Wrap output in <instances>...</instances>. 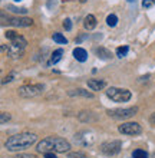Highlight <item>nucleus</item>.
I'll use <instances>...</instances> for the list:
<instances>
[{
	"instance_id": "f257e3e1",
	"label": "nucleus",
	"mask_w": 155,
	"mask_h": 158,
	"mask_svg": "<svg viewBox=\"0 0 155 158\" xmlns=\"http://www.w3.org/2000/svg\"><path fill=\"white\" fill-rule=\"evenodd\" d=\"M38 141V135L33 132H22L16 134L13 137L7 138V141L4 142V147L7 151H23L26 148H29Z\"/></svg>"
},
{
	"instance_id": "f03ea898",
	"label": "nucleus",
	"mask_w": 155,
	"mask_h": 158,
	"mask_svg": "<svg viewBox=\"0 0 155 158\" xmlns=\"http://www.w3.org/2000/svg\"><path fill=\"white\" fill-rule=\"evenodd\" d=\"M38 152H67L71 150V144L59 137H47L38 144Z\"/></svg>"
},
{
	"instance_id": "7ed1b4c3",
	"label": "nucleus",
	"mask_w": 155,
	"mask_h": 158,
	"mask_svg": "<svg viewBox=\"0 0 155 158\" xmlns=\"http://www.w3.org/2000/svg\"><path fill=\"white\" fill-rule=\"evenodd\" d=\"M26 45H27V42L23 36H19L17 35L16 38L10 40V45L6 48V46H2V50L7 53V56L10 58H17V56H22L23 55V50L26 49Z\"/></svg>"
},
{
	"instance_id": "20e7f679",
	"label": "nucleus",
	"mask_w": 155,
	"mask_h": 158,
	"mask_svg": "<svg viewBox=\"0 0 155 158\" xmlns=\"http://www.w3.org/2000/svg\"><path fill=\"white\" fill-rule=\"evenodd\" d=\"M106 96H108L111 101H113V102H128V101L131 99L132 94H131V91H128V89L111 86L108 91H106Z\"/></svg>"
},
{
	"instance_id": "39448f33",
	"label": "nucleus",
	"mask_w": 155,
	"mask_h": 158,
	"mask_svg": "<svg viewBox=\"0 0 155 158\" xmlns=\"http://www.w3.org/2000/svg\"><path fill=\"white\" fill-rule=\"evenodd\" d=\"M2 25H12L16 27H29L33 25V20L29 17H10L6 16V13L2 12Z\"/></svg>"
},
{
	"instance_id": "423d86ee",
	"label": "nucleus",
	"mask_w": 155,
	"mask_h": 158,
	"mask_svg": "<svg viewBox=\"0 0 155 158\" xmlns=\"http://www.w3.org/2000/svg\"><path fill=\"white\" fill-rule=\"evenodd\" d=\"M43 92H45V85H42V83L25 85V86L19 88V95L22 98H35V96L42 95Z\"/></svg>"
},
{
	"instance_id": "0eeeda50",
	"label": "nucleus",
	"mask_w": 155,
	"mask_h": 158,
	"mask_svg": "<svg viewBox=\"0 0 155 158\" xmlns=\"http://www.w3.org/2000/svg\"><path fill=\"white\" fill-rule=\"evenodd\" d=\"M137 112H138V108L132 106V108H122V109H109L108 115L111 118H115V119H128V118L134 117Z\"/></svg>"
},
{
	"instance_id": "6e6552de",
	"label": "nucleus",
	"mask_w": 155,
	"mask_h": 158,
	"mask_svg": "<svg viewBox=\"0 0 155 158\" xmlns=\"http://www.w3.org/2000/svg\"><path fill=\"white\" fill-rule=\"evenodd\" d=\"M118 131L124 135H139L142 132V128L138 122H126V124L119 125Z\"/></svg>"
},
{
	"instance_id": "1a4fd4ad",
	"label": "nucleus",
	"mask_w": 155,
	"mask_h": 158,
	"mask_svg": "<svg viewBox=\"0 0 155 158\" xmlns=\"http://www.w3.org/2000/svg\"><path fill=\"white\" fill-rule=\"evenodd\" d=\"M121 148H122V142L121 141H108V142H104V144L101 145L102 154L108 155V157L118 154V152L121 151Z\"/></svg>"
},
{
	"instance_id": "9d476101",
	"label": "nucleus",
	"mask_w": 155,
	"mask_h": 158,
	"mask_svg": "<svg viewBox=\"0 0 155 158\" xmlns=\"http://www.w3.org/2000/svg\"><path fill=\"white\" fill-rule=\"evenodd\" d=\"M93 52L98 55V58L102 59V60H108V59H112V52L111 50H108L106 48H102V46H99V48H95L93 49Z\"/></svg>"
},
{
	"instance_id": "9b49d317",
	"label": "nucleus",
	"mask_w": 155,
	"mask_h": 158,
	"mask_svg": "<svg viewBox=\"0 0 155 158\" xmlns=\"http://www.w3.org/2000/svg\"><path fill=\"white\" fill-rule=\"evenodd\" d=\"M73 58L78 60V62H85L88 59V52L82 48H75L73 49Z\"/></svg>"
},
{
	"instance_id": "f8f14e48",
	"label": "nucleus",
	"mask_w": 155,
	"mask_h": 158,
	"mask_svg": "<svg viewBox=\"0 0 155 158\" xmlns=\"http://www.w3.org/2000/svg\"><path fill=\"white\" fill-rule=\"evenodd\" d=\"M86 83H88V86L91 88L92 91H101V89L105 88V85H106L104 81H99V79H89Z\"/></svg>"
},
{
	"instance_id": "ddd939ff",
	"label": "nucleus",
	"mask_w": 155,
	"mask_h": 158,
	"mask_svg": "<svg viewBox=\"0 0 155 158\" xmlns=\"http://www.w3.org/2000/svg\"><path fill=\"white\" fill-rule=\"evenodd\" d=\"M67 95H69V96H84V98H93V94H92V92H88V91H85V89H80V88H78V89H73V91H69V92H67Z\"/></svg>"
},
{
	"instance_id": "4468645a",
	"label": "nucleus",
	"mask_w": 155,
	"mask_h": 158,
	"mask_svg": "<svg viewBox=\"0 0 155 158\" xmlns=\"http://www.w3.org/2000/svg\"><path fill=\"white\" fill-rule=\"evenodd\" d=\"M84 26L86 30H92L96 26V17L93 16V15H88L84 20Z\"/></svg>"
},
{
	"instance_id": "2eb2a0df",
	"label": "nucleus",
	"mask_w": 155,
	"mask_h": 158,
	"mask_svg": "<svg viewBox=\"0 0 155 158\" xmlns=\"http://www.w3.org/2000/svg\"><path fill=\"white\" fill-rule=\"evenodd\" d=\"M62 55H63V50L62 49H56L52 53V56H51V63L52 65H55V63H58L59 60H60V58H62Z\"/></svg>"
},
{
	"instance_id": "dca6fc26",
	"label": "nucleus",
	"mask_w": 155,
	"mask_h": 158,
	"mask_svg": "<svg viewBox=\"0 0 155 158\" xmlns=\"http://www.w3.org/2000/svg\"><path fill=\"white\" fill-rule=\"evenodd\" d=\"M52 38H53V40L56 42V43H60V45H66V43H67V39L65 38L63 35L58 33V32H56V33H53V35H52Z\"/></svg>"
},
{
	"instance_id": "f3484780",
	"label": "nucleus",
	"mask_w": 155,
	"mask_h": 158,
	"mask_svg": "<svg viewBox=\"0 0 155 158\" xmlns=\"http://www.w3.org/2000/svg\"><path fill=\"white\" fill-rule=\"evenodd\" d=\"M118 23V17L115 16V15H109L108 17H106V25L109 26V27H115Z\"/></svg>"
},
{
	"instance_id": "a211bd4d",
	"label": "nucleus",
	"mask_w": 155,
	"mask_h": 158,
	"mask_svg": "<svg viewBox=\"0 0 155 158\" xmlns=\"http://www.w3.org/2000/svg\"><path fill=\"white\" fill-rule=\"evenodd\" d=\"M128 52H129V48H128V46H121V48L116 49V56L118 58H124V56L128 55Z\"/></svg>"
},
{
	"instance_id": "6ab92c4d",
	"label": "nucleus",
	"mask_w": 155,
	"mask_h": 158,
	"mask_svg": "<svg viewBox=\"0 0 155 158\" xmlns=\"http://www.w3.org/2000/svg\"><path fill=\"white\" fill-rule=\"evenodd\" d=\"M132 158H148V152L145 150H135L132 152Z\"/></svg>"
},
{
	"instance_id": "aec40b11",
	"label": "nucleus",
	"mask_w": 155,
	"mask_h": 158,
	"mask_svg": "<svg viewBox=\"0 0 155 158\" xmlns=\"http://www.w3.org/2000/svg\"><path fill=\"white\" fill-rule=\"evenodd\" d=\"M4 35H6V38H7L9 40H13V39L17 36V33L14 32V30H7V32H6Z\"/></svg>"
},
{
	"instance_id": "412c9836",
	"label": "nucleus",
	"mask_w": 155,
	"mask_h": 158,
	"mask_svg": "<svg viewBox=\"0 0 155 158\" xmlns=\"http://www.w3.org/2000/svg\"><path fill=\"white\" fill-rule=\"evenodd\" d=\"M9 119H10V115H9V114H6V112L0 114V122H2V124H6Z\"/></svg>"
},
{
	"instance_id": "4be33fe9",
	"label": "nucleus",
	"mask_w": 155,
	"mask_h": 158,
	"mask_svg": "<svg viewBox=\"0 0 155 158\" xmlns=\"http://www.w3.org/2000/svg\"><path fill=\"white\" fill-rule=\"evenodd\" d=\"M63 27H65V30H71L72 29V20L71 19H65V20H63Z\"/></svg>"
},
{
	"instance_id": "5701e85b",
	"label": "nucleus",
	"mask_w": 155,
	"mask_h": 158,
	"mask_svg": "<svg viewBox=\"0 0 155 158\" xmlns=\"http://www.w3.org/2000/svg\"><path fill=\"white\" fill-rule=\"evenodd\" d=\"M69 158H86V155L84 152H71Z\"/></svg>"
},
{
	"instance_id": "b1692460",
	"label": "nucleus",
	"mask_w": 155,
	"mask_h": 158,
	"mask_svg": "<svg viewBox=\"0 0 155 158\" xmlns=\"http://www.w3.org/2000/svg\"><path fill=\"white\" fill-rule=\"evenodd\" d=\"M7 9H10V10L14 13H22V15H25V13L27 12L26 9H16V7H13V6H7Z\"/></svg>"
},
{
	"instance_id": "393cba45",
	"label": "nucleus",
	"mask_w": 155,
	"mask_h": 158,
	"mask_svg": "<svg viewBox=\"0 0 155 158\" xmlns=\"http://www.w3.org/2000/svg\"><path fill=\"white\" fill-rule=\"evenodd\" d=\"M154 3H155V0H144L142 6H144V7H151Z\"/></svg>"
},
{
	"instance_id": "a878e982",
	"label": "nucleus",
	"mask_w": 155,
	"mask_h": 158,
	"mask_svg": "<svg viewBox=\"0 0 155 158\" xmlns=\"http://www.w3.org/2000/svg\"><path fill=\"white\" fill-rule=\"evenodd\" d=\"M13 76H14V75H13V73H10V75H9V76H6V78H4L3 81H2V83H3V85H4V83L10 82V81H12V79H13Z\"/></svg>"
},
{
	"instance_id": "bb28decb",
	"label": "nucleus",
	"mask_w": 155,
	"mask_h": 158,
	"mask_svg": "<svg viewBox=\"0 0 155 158\" xmlns=\"http://www.w3.org/2000/svg\"><path fill=\"white\" fill-rule=\"evenodd\" d=\"M45 158H58L55 152H45Z\"/></svg>"
},
{
	"instance_id": "cd10ccee",
	"label": "nucleus",
	"mask_w": 155,
	"mask_h": 158,
	"mask_svg": "<svg viewBox=\"0 0 155 158\" xmlns=\"http://www.w3.org/2000/svg\"><path fill=\"white\" fill-rule=\"evenodd\" d=\"M149 122H151V124H152V125H155V112H154V114H152L151 117H149Z\"/></svg>"
},
{
	"instance_id": "c85d7f7f",
	"label": "nucleus",
	"mask_w": 155,
	"mask_h": 158,
	"mask_svg": "<svg viewBox=\"0 0 155 158\" xmlns=\"http://www.w3.org/2000/svg\"><path fill=\"white\" fill-rule=\"evenodd\" d=\"M85 38H86V35H85V36H79V38H78V40H76V42L79 43V42H82V40H84V39H85Z\"/></svg>"
},
{
	"instance_id": "c756f323",
	"label": "nucleus",
	"mask_w": 155,
	"mask_h": 158,
	"mask_svg": "<svg viewBox=\"0 0 155 158\" xmlns=\"http://www.w3.org/2000/svg\"><path fill=\"white\" fill-rule=\"evenodd\" d=\"M19 158H33V157H29V155H23V157H19Z\"/></svg>"
},
{
	"instance_id": "7c9ffc66",
	"label": "nucleus",
	"mask_w": 155,
	"mask_h": 158,
	"mask_svg": "<svg viewBox=\"0 0 155 158\" xmlns=\"http://www.w3.org/2000/svg\"><path fill=\"white\" fill-rule=\"evenodd\" d=\"M85 2H86V0H80V3H85Z\"/></svg>"
},
{
	"instance_id": "2f4dec72",
	"label": "nucleus",
	"mask_w": 155,
	"mask_h": 158,
	"mask_svg": "<svg viewBox=\"0 0 155 158\" xmlns=\"http://www.w3.org/2000/svg\"><path fill=\"white\" fill-rule=\"evenodd\" d=\"M14 2H22V0H14Z\"/></svg>"
}]
</instances>
